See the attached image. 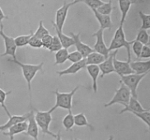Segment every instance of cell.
Returning <instances> with one entry per match:
<instances>
[{"mask_svg":"<svg viewBox=\"0 0 150 140\" xmlns=\"http://www.w3.org/2000/svg\"><path fill=\"white\" fill-rule=\"evenodd\" d=\"M120 83V87L118 89L115 90V95L112 97V99L109 102L106 103L104 106L109 107L110 105H115V104H120V105H128L129 100L131 98V92L125 84Z\"/></svg>","mask_w":150,"mask_h":140,"instance_id":"cell-5","label":"cell"},{"mask_svg":"<svg viewBox=\"0 0 150 140\" xmlns=\"http://www.w3.org/2000/svg\"><path fill=\"white\" fill-rule=\"evenodd\" d=\"M53 37L51 35H45V37H43L41 39V41H42V47L44 49H49V48L50 47V45L52 44V41H53Z\"/></svg>","mask_w":150,"mask_h":140,"instance_id":"cell-39","label":"cell"},{"mask_svg":"<svg viewBox=\"0 0 150 140\" xmlns=\"http://www.w3.org/2000/svg\"><path fill=\"white\" fill-rule=\"evenodd\" d=\"M33 110L35 111V122L40 129V131L42 132L43 136L49 134L51 137L54 138V139H55L57 137V134H54L53 132L50 130V123L52 122L51 113L49 110L48 111H40L35 108H33Z\"/></svg>","mask_w":150,"mask_h":140,"instance_id":"cell-4","label":"cell"},{"mask_svg":"<svg viewBox=\"0 0 150 140\" xmlns=\"http://www.w3.org/2000/svg\"><path fill=\"white\" fill-rule=\"evenodd\" d=\"M149 109H144L142 105L139 103V101H138V99L131 96L128 105H124V109L120 112V114H123L125 112H136V113H141V112H144Z\"/></svg>","mask_w":150,"mask_h":140,"instance_id":"cell-14","label":"cell"},{"mask_svg":"<svg viewBox=\"0 0 150 140\" xmlns=\"http://www.w3.org/2000/svg\"><path fill=\"white\" fill-rule=\"evenodd\" d=\"M70 35L71 37L74 39V45L76 49H77V51H79L83 55V59H86L91 53H93L94 51L93 48H91L89 45L84 44L83 42L81 41V39H80V33L75 34L74 32H70Z\"/></svg>","mask_w":150,"mask_h":140,"instance_id":"cell-12","label":"cell"},{"mask_svg":"<svg viewBox=\"0 0 150 140\" xmlns=\"http://www.w3.org/2000/svg\"><path fill=\"white\" fill-rule=\"evenodd\" d=\"M133 44L132 41H128L125 38V34L124 31L123 26H120L117 30L115 31V35L110 41V44L108 47L109 52L114 51V50H118L120 48L125 47L127 50V56L128 59L127 61L129 63L131 62V45Z\"/></svg>","mask_w":150,"mask_h":140,"instance_id":"cell-1","label":"cell"},{"mask_svg":"<svg viewBox=\"0 0 150 140\" xmlns=\"http://www.w3.org/2000/svg\"><path fill=\"white\" fill-rule=\"evenodd\" d=\"M28 116H29V112L27 114L22 115H11V116H9L8 120L4 124L0 125V131L5 132L6 130H8L9 128H11L18 123L27 121Z\"/></svg>","mask_w":150,"mask_h":140,"instance_id":"cell-16","label":"cell"},{"mask_svg":"<svg viewBox=\"0 0 150 140\" xmlns=\"http://www.w3.org/2000/svg\"><path fill=\"white\" fill-rule=\"evenodd\" d=\"M61 49H63V46H62L61 42L59 39L57 35H54L53 37V41H52V44L50 45V47L49 48V50L50 52H58L59 50H60Z\"/></svg>","mask_w":150,"mask_h":140,"instance_id":"cell-35","label":"cell"},{"mask_svg":"<svg viewBox=\"0 0 150 140\" xmlns=\"http://www.w3.org/2000/svg\"><path fill=\"white\" fill-rule=\"evenodd\" d=\"M103 32H104V31L100 28L98 31H96L95 33H93V35H92L93 37H96V43L93 45V50L95 52L101 54L106 59H107L109 54H110V52H109L108 48H107L106 43L104 41Z\"/></svg>","mask_w":150,"mask_h":140,"instance_id":"cell-9","label":"cell"},{"mask_svg":"<svg viewBox=\"0 0 150 140\" xmlns=\"http://www.w3.org/2000/svg\"><path fill=\"white\" fill-rule=\"evenodd\" d=\"M79 89V86L74 88L71 92H59V90L56 89L54 93L55 94L56 101H55V105H54L51 109H50V112L52 113L55 110L58 108H62V109L67 110H72V106H73V97L74 96L76 92Z\"/></svg>","mask_w":150,"mask_h":140,"instance_id":"cell-2","label":"cell"},{"mask_svg":"<svg viewBox=\"0 0 150 140\" xmlns=\"http://www.w3.org/2000/svg\"><path fill=\"white\" fill-rule=\"evenodd\" d=\"M4 19H8V17L5 15V13H4V11L2 10L1 7H0V25H2V24H3L2 22H3Z\"/></svg>","mask_w":150,"mask_h":140,"instance_id":"cell-41","label":"cell"},{"mask_svg":"<svg viewBox=\"0 0 150 140\" xmlns=\"http://www.w3.org/2000/svg\"><path fill=\"white\" fill-rule=\"evenodd\" d=\"M149 73H146L143 74H133L126 75V76H122L120 77V83L125 84L127 88L130 90L131 95L134 97L137 98V88L139 84L140 83L143 78L145 77L146 75H148Z\"/></svg>","mask_w":150,"mask_h":140,"instance_id":"cell-6","label":"cell"},{"mask_svg":"<svg viewBox=\"0 0 150 140\" xmlns=\"http://www.w3.org/2000/svg\"><path fill=\"white\" fill-rule=\"evenodd\" d=\"M0 36L3 38L4 43L5 50L4 54H1V57H5V56H11L13 59H17L16 52H17V45L15 43V40L13 37L7 35L4 31V25H0Z\"/></svg>","mask_w":150,"mask_h":140,"instance_id":"cell-8","label":"cell"},{"mask_svg":"<svg viewBox=\"0 0 150 140\" xmlns=\"http://www.w3.org/2000/svg\"><path fill=\"white\" fill-rule=\"evenodd\" d=\"M62 124H63V126L64 127V129H66L67 131L71 130L73 129V127L74 126V115L73 114L72 110H69V114H67L64 116V118L63 119Z\"/></svg>","mask_w":150,"mask_h":140,"instance_id":"cell-26","label":"cell"},{"mask_svg":"<svg viewBox=\"0 0 150 140\" xmlns=\"http://www.w3.org/2000/svg\"><path fill=\"white\" fill-rule=\"evenodd\" d=\"M138 1H133V0H119L118 4H119V8L121 13V18H120V26H123L124 23L125 22V19L127 18L129 11L130 9L131 5L137 4Z\"/></svg>","mask_w":150,"mask_h":140,"instance_id":"cell-18","label":"cell"},{"mask_svg":"<svg viewBox=\"0 0 150 140\" xmlns=\"http://www.w3.org/2000/svg\"><path fill=\"white\" fill-rule=\"evenodd\" d=\"M140 58L142 59H150V46L146 45H144L143 49H142L141 54H140Z\"/></svg>","mask_w":150,"mask_h":140,"instance_id":"cell-40","label":"cell"},{"mask_svg":"<svg viewBox=\"0 0 150 140\" xmlns=\"http://www.w3.org/2000/svg\"><path fill=\"white\" fill-rule=\"evenodd\" d=\"M87 71L88 73L89 76L92 78L93 80V92H97V78L100 74V69L98 65H87L86 66Z\"/></svg>","mask_w":150,"mask_h":140,"instance_id":"cell-22","label":"cell"},{"mask_svg":"<svg viewBox=\"0 0 150 140\" xmlns=\"http://www.w3.org/2000/svg\"><path fill=\"white\" fill-rule=\"evenodd\" d=\"M11 92H12L11 91H9V92H5V91L3 90V89H1V88H0V105H1V106H2L3 108H4V111L6 112V114H7V115H8V117L9 116H11L12 115L10 114L9 110H8V108H7L6 105H5V101H6L7 96H8Z\"/></svg>","mask_w":150,"mask_h":140,"instance_id":"cell-33","label":"cell"},{"mask_svg":"<svg viewBox=\"0 0 150 140\" xmlns=\"http://www.w3.org/2000/svg\"><path fill=\"white\" fill-rule=\"evenodd\" d=\"M28 126V123L27 121H24L22 123H18L17 124H15L11 128H9L7 132H4L3 134L5 136H8L10 138L11 140H13L14 136L22 134V133H26Z\"/></svg>","mask_w":150,"mask_h":140,"instance_id":"cell-17","label":"cell"},{"mask_svg":"<svg viewBox=\"0 0 150 140\" xmlns=\"http://www.w3.org/2000/svg\"><path fill=\"white\" fill-rule=\"evenodd\" d=\"M134 40L140 42L141 44L144 45L149 44V35L148 34V31L146 30H143V29H139L138 31V34H137L136 38Z\"/></svg>","mask_w":150,"mask_h":140,"instance_id":"cell-29","label":"cell"},{"mask_svg":"<svg viewBox=\"0 0 150 140\" xmlns=\"http://www.w3.org/2000/svg\"><path fill=\"white\" fill-rule=\"evenodd\" d=\"M56 134H57V137H56V139H55V140H62L61 136H60V131L58 132Z\"/></svg>","mask_w":150,"mask_h":140,"instance_id":"cell-42","label":"cell"},{"mask_svg":"<svg viewBox=\"0 0 150 140\" xmlns=\"http://www.w3.org/2000/svg\"><path fill=\"white\" fill-rule=\"evenodd\" d=\"M74 124L78 127H88L93 130V125L88 122V119L84 113H79L74 115Z\"/></svg>","mask_w":150,"mask_h":140,"instance_id":"cell-24","label":"cell"},{"mask_svg":"<svg viewBox=\"0 0 150 140\" xmlns=\"http://www.w3.org/2000/svg\"><path fill=\"white\" fill-rule=\"evenodd\" d=\"M139 18L142 21L140 29L146 30V31L148 29H150V14H146L140 11V12H139Z\"/></svg>","mask_w":150,"mask_h":140,"instance_id":"cell-32","label":"cell"},{"mask_svg":"<svg viewBox=\"0 0 150 140\" xmlns=\"http://www.w3.org/2000/svg\"><path fill=\"white\" fill-rule=\"evenodd\" d=\"M75 140H80V139H76ZM107 140H114V136L113 135H110V137H109V139Z\"/></svg>","mask_w":150,"mask_h":140,"instance_id":"cell-43","label":"cell"},{"mask_svg":"<svg viewBox=\"0 0 150 140\" xmlns=\"http://www.w3.org/2000/svg\"><path fill=\"white\" fill-rule=\"evenodd\" d=\"M82 59H83V55H82L79 51H77V50L73 51V52H71L69 54L68 60H69L70 62H72L73 64H74V63H78V62L81 61Z\"/></svg>","mask_w":150,"mask_h":140,"instance_id":"cell-37","label":"cell"},{"mask_svg":"<svg viewBox=\"0 0 150 140\" xmlns=\"http://www.w3.org/2000/svg\"><path fill=\"white\" fill-rule=\"evenodd\" d=\"M29 45L31 46V48L34 49L42 48V41H41L40 39H38V38H36L33 35L30 40V41H29Z\"/></svg>","mask_w":150,"mask_h":140,"instance_id":"cell-38","label":"cell"},{"mask_svg":"<svg viewBox=\"0 0 150 140\" xmlns=\"http://www.w3.org/2000/svg\"><path fill=\"white\" fill-rule=\"evenodd\" d=\"M106 59V58L102 54L93 51L86 58V64H87V65H100Z\"/></svg>","mask_w":150,"mask_h":140,"instance_id":"cell-23","label":"cell"},{"mask_svg":"<svg viewBox=\"0 0 150 140\" xmlns=\"http://www.w3.org/2000/svg\"><path fill=\"white\" fill-rule=\"evenodd\" d=\"M31 107V110L29 112V116L27 119L28 126H27L26 135L30 136L34 140H39V127L35 122V111L33 110V107L31 104H30Z\"/></svg>","mask_w":150,"mask_h":140,"instance_id":"cell-10","label":"cell"},{"mask_svg":"<svg viewBox=\"0 0 150 140\" xmlns=\"http://www.w3.org/2000/svg\"><path fill=\"white\" fill-rule=\"evenodd\" d=\"M130 67L137 74L150 73V59L147 61L130 62Z\"/></svg>","mask_w":150,"mask_h":140,"instance_id":"cell-19","label":"cell"},{"mask_svg":"<svg viewBox=\"0 0 150 140\" xmlns=\"http://www.w3.org/2000/svg\"><path fill=\"white\" fill-rule=\"evenodd\" d=\"M87 66L86 64V59H82L81 61L78 63H74L72 64L69 67H68L67 69L60 71H57L56 74H59V77H62L64 75H69V74H76L77 73H79L80 70H82L83 68Z\"/></svg>","mask_w":150,"mask_h":140,"instance_id":"cell-15","label":"cell"},{"mask_svg":"<svg viewBox=\"0 0 150 140\" xmlns=\"http://www.w3.org/2000/svg\"><path fill=\"white\" fill-rule=\"evenodd\" d=\"M80 2L85 4L88 7L90 8V9L92 11L93 10H97L98 8H100L104 4V2L101 1V0H83V1H80Z\"/></svg>","mask_w":150,"mask_h":140,"instance_id":"cell-34","label":"cell"},{"mask_svg":"<svg viewBox=\"0 0 150 140\" xmlns=\"http://www.w3.org/2000/svg\"><path fill=\"white\" fill-rule=\"evenodd\" d=\"M69 50L67 49L63 48L60 50H59L58 52L55 53V62H54V65H59L63 64L68 60V56H69Z\"/></svg>","mask_w":150,"mask_h":140,"instance_id":"cell-25","label":"cell"},{"mask_svg":"<svg viewBox=\"0 0 150 140\" xmlns=\"http://www.w3.org/2000/svg\"><path fill=\"white\" fill-rule=\"evenodd\" d=\"M117 53H118V50H114L112 52H110L108 58L103 63H102L100 65H98L100 71L102 72L101 78H104L106 75L110 74L112 73H115L113 60H114V57L116 56Z\"/></svg>","mask_w":150,"mask_h":140,"instance_id":"cell-11","label":"cell"},{"mask_svg":"<svg viewBox=\"0 0 150 140\" xmlns=\"http://www.w3.org/2000/svg\"><path fill=\"white\" fill-rule=\"evenodd\" d=\"M113 10V6H112V1H108L107 3H104L103 4L98 8L96 10L97 13L102 14V15H106V16H110Z\"/></svg>","mask_w":150,"mask_h":140,"instance_id":"cell-28","label":"cell"},{"mask_svg":"<svg viewBox=\"0 0 150 140\" xmlns=\"http://www.w3.org/2000/svg\"><path fill=\"white\" fill-rule=\"evenodd\" d=\"M50 35V32L45 27L44 24H43V21L42 20H40V22H39V26H38V28H37V30L35 31V33H34V36L36 37V38H38V39H42L43 37H45V35Z\"/></svg>","mask_w":150,"mask_h":140,"instance_id":"cell-31","label":"cell"},{"mask_svg":"<svg viewBox=\"0 0 150 140\" xmlns=\"http://www.w3.org/2000/svg\"><path fill=\"white\" fill-rule=\"evenodd\" d=\"M113 63L115 74H117L120 77L134 74V72L130 67V63H129L128 61H120L116 59V56H115Z\"/></svg>","mask_w":150,"mask_h":140,"instance_id":"cell-13","label":"cell"},{"mask_svg":"<svg viewBox=\"0 0 150 140\" xmlns=\"http://www.w3.org/2000/svg\"><path fill=\"white\" fill-rule=\"evenodd\" d=\"M80 1L76 0V1H72V2H66L64 1L62 5L61 8L58 9L55 13V22H52L54 25L57 27L59 31H63V27L64 26V23L66 21L67 15L69 13V10L72 6H74L76 4L79 3Z\"/></svg>","mask_w":150,"mask_h":140,"instance_id":"cell-7","label":"cell"},{"mask_svg":"<svg viewBox=\"0 0 150 140\" xmlns=\"http://www.w3.org/2000/svg\"><path fill=\"white\" fill-rule=\"evenodd\" d=\"M93 13L95 16V18H97V22L100 24V28L102 29L103 31L106 29L111 30V28L113 27V23L111 21L110 16H106V15H102L100 13H98L96 10H93Z\"/></svg>","mask_w":150,"mask_h":140,"instance_id":"cell-20","label":"cell"},{"mask_svg":"<svg viewBox=\"0 0 150 140\" xmlns=\"http://www.w3.org/2000/svg\"><path fill=\"white\" fill-rule=\"evenodd\" d=\"M132 114L134 115L139 119H140L142 121L148 126V128H149V132H150V109L146 110L144 112H141V113L132 112Z\"/></svg>","mask_w":150,"mask_h":140,"instance_id":"cell-30","label":"cell"},{"mask_svg":"<svg viewBox=\"0 0 150 140\" xmlns=\"http://www.w3.org/2000/svg\"><path fill=\"white\" fill-rule=\"evenodd\" d=\"M33 35H34V33H32V31H31V33L29 35H19L18 37L14 38L17 47H24V46H27V45H29V41H30L31 37L33 36Z\"/></svg>","mask_w":150,"mask_h":140,"instance_id":"cell-27","label":"cell"},{"mask_svg":"<svg viewBox=\"0 0 150 140\" xmlns=\"http://www.w3.org/2000/svg\"><path fill=\"white\" fill-rule=\"evenodd\" d=\"M70 140H74V139H71Z\"/></svg>","mask_w":150,"mask_h":140,"instance_id":"cell-44","label":"cell"},{"mask_svg":"<svg viewBox=\"0 0 150 140\" xmlns=\"http://www.w3.org/2000/svg\"><path fill=\"white\" fill-rule=\"evenodd\" d=\"M13 63L16 64H18L21 69H22V75L24 77V78L26 80L27 84V88H28V91H29V95H30V98H31V82L33 78L35 77L36 74L38 72H40L42 70L44 63H40L39 64H23L22 62L18 61V59H13Z\"/></svg>","mask_w":150,"mask_h":140,"instance_id":"cell-3","label":"cell"},{"mask_svg":"<svg viewBox=\"0 0 150 140\" xmlns=\"http://www.w3.org/2000/svg\"><path fill=\"white\" fill-rule=\"evenodd\" d=\"M143 47H144V45L141 44L140 42L136 41V40H133V44L131 49H132L133 52L135 54V56H136L137 59L140 58V54H141Z\"/></svg>","mask_w":150,"mask_h":140,"instance_id":"cell-36","label":"cell"},{"mask_svg":"<svg viewBox=\"0 0 150 140\" xmlns=\"http://www.w3.org/2000/svg\"><path fill=\"white\" fill-rule=\"evenodd\" d=\"M52 24H53L54 28V31H55V32H56V35L59 37V39L60 42H61L63 48L67 49H68L69 48H70L71 46L74 45V39H73L71 36H69V35L64 34V33H63V31H59L57 27L54 25V23H52Z\"/></svg>","mask_w":150,"mask_h":140,"instance_id":"cell-21","label":"cell"}]
</instances>
